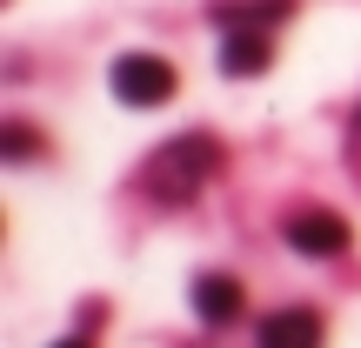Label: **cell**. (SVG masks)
I'll list each match as a JSON object with an SVG mask.
<instances>
[{"label":"cell","instance_id":"1","mask_svg":"<svg viewBox=\"0 0 361 348\" xmlns=\"http://www.w3.org/2000/svg\"><path fill=\"white\" fill-rule=\"evenodd\" d=\"M214 174H221V141H214V134H174V141H161L154 155H147V168H141L147 194L168 201V208L194 201Z\"/></svg>","mask_w":361,"mask_h":348},{"label":"cell","instance_id":"2","mask_svg":"<svg viewBox=\"0 0 361 348\" xmlns=\"http://www.w3.org/2000/svg\"><path fill=\"white\" fill-rule=\"evenodd\" d=\"M107 80H114V94L128 107H161V101H174V88H180L174 67L161 61V54H121Z\"/></svg>","mask_w":361,"mask_h":348},{"label":"cell","instance_id":"3","mask_svg":"<svg viewBox=\"0 0 361 348\" xmlns=\"http://www.w3.org/2000/svg\"><path fill=\"white\" fill-rule=\"evenodd\" d=\"M288 248H295V255H341V248H348V221L328 215V208H301V215L288 221Z\"/></svg>","mask_w":361,"mask_h":348},{"label":"cell","instance_id":"4","mask_svg":"<svg viewBox=\"0 0 361 348\" xmlns=\"http://www.w3.org/2000/svg\"><path fill=\"white\" fill-rule=\"evenodd\" d=\"M268 27H255V20H228V34H221V67H228V74H261V67H268Z\"/></svg>","mask_w":361,"mask_h":348},{"label":"cell","instance_id":"5","mask_svg":"<svg viewBox=\"0 0 361 348\" xmlns=\"http://www.w3.org/2000/svg\"><path fill=\"white\" fill-rule=\"evenodd\" d=\"M261 348H322V315L314 308H281L261 322Z\"/></svg>","mask_w":361,"mask_h":348},{"label":"cell","instance_id":"6","mask_svg":"<svg viewBox=\"0 0 361 348\" xmlns=\"http://www.w3.org/2000/svg\"><path fill=\"white\" fill-rule=\"evenodd\" d=\"M194 315H201V322H234V315H241V282H234V275H201V282H194Z\"/></svg>","mask_w":361,"mask_h":348},{"label":"cell","instance_id":"7","mask_svg":"<svg viewBox=\"0 0 361 348\" xmlns=\"http://www.w3.org/2000/svg\"><path fill=\"white\" fill-rule=\"evenodd\" d=\"M7 155H13V161L34 155V134H27V121H13V128H7Z\"/></svg>","mask_w":361,"mask_h":348},{"label":"cell","instance_id":"8","mask_svg":"<svg viewBox=\"0 0 361 348\" xmlns=\"http://www.w3.org/2000/svg\"><path fill=\"white\" fill-rule=\"evenodd\" d=\"M54 348H94V342L87 335H67V342H54Z\"/></svg>","mask_w":361,"mask_h":348}]
</instances>
